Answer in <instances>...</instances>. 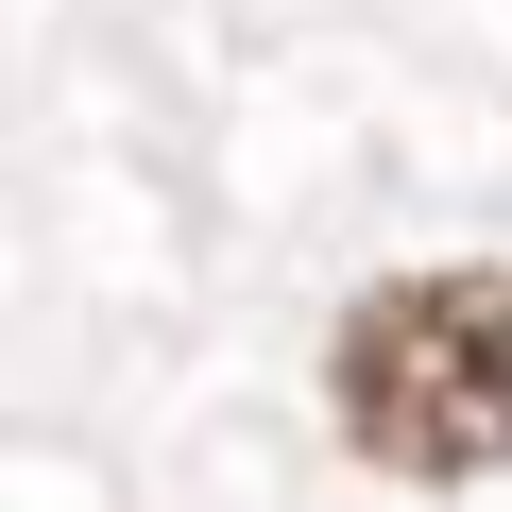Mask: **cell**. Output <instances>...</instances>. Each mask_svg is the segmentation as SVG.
<instances>
[{"label": "cell", "mask_w": 512, "mask_h": 512, "mask_svg": "<svg viewBox=\"0 0 512 512\" xmlns=\"http://www.w3.org/2000/svg\"><path fill=\"white\" fill-rule=\"evenodd\" d=\"M325 410L376 478H512V274L495 256H427V274H376L325 325Z\"/></svg>", "instance_id": "1"}]
</instances>
